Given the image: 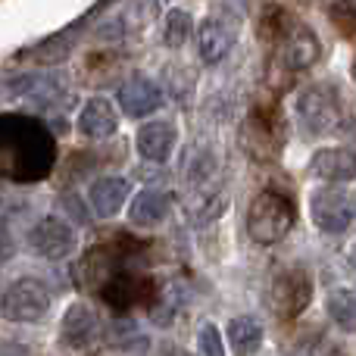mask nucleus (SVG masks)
Here are the masks:
<instances>
[{"mask_svg":"<svg viewBox=\"0 0 356 356\" xmlns=\"http://www.w3.org/2000/svg\"><path fill=\"white\" fill-rule=\"evenodd\" d=\"M50 309V291L38 278H16L0 297V316L6 322H41Z\"/></svg>","mask_w":356,"mask_h":356,"instance_id":"obj_6","label":"nucleus"},{"mask_svg":"<svg viewBox=\"0 0 356 356\" xmlns=\"http://www.w3.org/2000/svg\"><path fill=\"white\" fill-rule=\"evenodd\" d=\"M294 222H297L294 203H291V197L278 194V191L257 194L250 209H247V234L257 244H278L294 228Z\"/></svg>","mask_w":356,"mask_h":356,"instance_id":"obj_2","label":"nucleus"},{"mask_svg":"<svg viewBox=\"0 0 356 356\" xmlns=\"http://www.w3.org/2000/svg\"><path fill=\"white\" fill-rule=\"evenodd\" d=\"M100 297L110 303L113 309L125 313V309L138 307V303H154L156 300V284L147 275H138L131 269H113L110 275L100 282Z\"/></svg>","mask_w":356,"mask_h":356,"instance_id":"obj_7","label":"nucleus"},{"mask_svg":"<svg viewBox=\"0 0 356 356\" xmlns=\"http://www.w3.org/2000/svg\"><path fill=\"white\" fill-rule=\"evenodd\" d=\"M197 41H200L203 63H209V66H213V63H222L234 44V25H228L222 16H209L207 22L200 25Z\"/></svg>","mask_w":356,"mask_h":356,"instance_id":"obj_15","label":"nucleus"},{"mask_svg":"<svg viewBox=\"0 0 356 356\" xmlns=\"http://www.w3.org/2000/svg\"><path fill=\"white\" fill-rule=\"evenodd\" d=\"M272 38H275V56L288 72H303L319 60V38L294 16L275 13L272 22Z\"/></svg>","mask_w":356,"mask_h":356,"instance_id":"obj_3","label":"nucleus"},{"mask_svg":"<svg viewBox=\"0 0 356 356\" xmlns=\"http://www.w3.org/2000/svg\"><path fill=\"white\" fill-rule=\"evenodd\" d=\"M297 122L307 135H332L344 122V97L328 85H313L297 97Z\"/></svg>","mask_w":356,"mask_h":356,"instance_id":"obj_4","label":"nucleus"},{"mask_svg":"<svg viewBox=\"0 0 356 356\" xmlns=\"http://www.w3.org/2000/svg\"><path fill=\"white\" fill-rule=\"evenodd\" d=\"M129 178H119V175H106V178H97V181L91 184V191H88V203H91L94 216H100V219H110V216H116L119 209H122V203L129 200Z\"/></svg>","mask_w":356,"mask_h":356,"instance_id":"obj_14","label":"nucleus"},{"mask_svg":"<svg viewBox=\"0 0 356 356\" xmlns=\"http://www.w3.org/2000/svg\"><path fill=\"white\" fill-rule=\"evenodd\" d=\"M29 247L44 259H63L75 250V232L63 219H41L29 232Z\"/></svg>","mask_w":356,"mask_h":356,"instance_id":"obj_9","label":"nucleus"},{"mask_svg":"<svg viewBox=\"0 0 356 356\" xmlns=\"http://www.w3.org/2000/svg\"><path fill=\"white\" fill-rule=\"evenodd\" d=\"M175 141H178L175 125H169V122H147V125H141V131H138L135 147H138V154H141V160L166 163L169 156H172V150H175Z\"/></svg>","mask_w":356,"mask_h":356,"instance_id":"obj_13","label":"nucleus"},{"mask_svg":"<svg viewBox=\"0 0 356 356\" xmlns=\"http://www.w3.org/2000/svg\"><path fill=\"white\" fill-rule=\"evenodd\" d=\"M160 88L147 79V75H131L122 88H119V106H122L125 116L131 119H141V116H150L154 110H160Z\"/></svg>","mask_w":356,"mask_h":356,"instance_id":"obj_10","label":"nucleus"},{"mask_svg":"<svg viewBox=\"0 0 356 356\" xmlns=\"http://www.w3.org/2000/svg\"><path fill=\"white\" fill-rule=\"evenodd\" d=\"M56 163V141L35 116L0 113V178L31 184L50 175Z\"/></svg>","mask_w":356,"mask_h":356,"instance_id":"obj_1","label":"nucleus"},{"mask_svg":"<svg viewBox=\"0 0 356 356\" xmlns=\"http://www.w3.org/2000/svg\"><path fill=\"white\" fill-rule=\"evenodd\" d=\"M328 316L347 332H356V291L341 288L328 294Z\"/></svg>","mask_w":356,"mask_h":356,"instance_id":"obj_20","label":"nucleus"},{"mask_svg":"<svg viewBox=\"0 0 356 356\" xmlns=\"http://www.w3.org/2000/svg\"><path fill=\"white\" fill-rule=\"evenodd\" d=\"M97 328H100L97 313L88 303H72L60 322V341L66 347H72V350H81V347H88L97 338Z\"/></svg>","mask_w":356,"mask_h":356,"instance_id":"obj_11","label":"nucleus"},{"mask_svg":"<svg viewBox=\"0 0 356 356\" xmlns=\"http://www.w3.org/2000/svg\"><path fill=\"white\" fill-rule=\"evenodd\" d=\"M79 131L91 141H104V138H113L119 131V116L116 106L106 97H91L79 113Z\"/></svg>","mask_w":356,"mask_h":356,"instance_id":"obj_12","label":"nucleus"},{"mask_svg":"<svg viewBox=\"0 0 356 356\" xmlns=\"http://www.w3.org/2000/svg\"><path fill=\"white\" fill-rule=\"evenodd\" d=\"M338 10H341V16H347V13H356V0H338Z\"/></svg>","mask_w":356,"mask_h":356,"instance_id":"obj_23","label":"nucleus"},{"mask_svg":"<svg viewBox=\"0 0 356 356\" xmlns=\"http://www.w3.org/2000/svg\"><path fill=\"white\" fill-rule=\"evenodd\" d=\"M309 216H313V225L325 234H344L356 219V200L350 197L347 188L325 184V188H316L309 194Z\"/></svg>","mask_w":356,"mask_h":356,"instance_id":"obj_5","label":"nucleus"},{"mask_svg":"<svg viewBox=\"0 0 356 356\" xmlns=\"http://www.w3.org/2000/svg\"><path fill=\"white\" fill-rule=\"evenodd\" d=\"M228 347L234 353H253L263 341V325H259L253 316H238V319L228 322Z\"/></svg>","mask_w":356,"mask_h":356,"instance_id":"obj_18","label":"nucleus"},{"mask_svg":"<svg viewBox=\"0 0 356 356\" xmlns=\"http://www.w3.org/2000/svg\"><path fill=\"white\" fill-rule=\"evenodd\" d=\"M313 172L325 181H353L356 178V154L347 147H322L313 154Z\"/></svg>","mask_w":356,"mask_h":356,"instance_id":"obj_16","label":"nucleus"},{"mask_svg":"<svg viewBox=\"0 0 356 356\" xmlns=\"http://www.w3.org/2000/svg\"><path fill=\"white\" fill-rule=\"evenodd\" d=\"M353 79H356V66H353Z\"/></svg>","mask_w":356,"mask_h":356,"instance_id":"obj_24","label":"nucleus"},{"mask_svg":"<svg viewBox=\"0 0 356 356\" xmlns=\"http://www.w3.org/2000/svg\"><path fill=\"white\" fill-rule=\"evenodd\" d=\"M194 31V19H191L188 10H169L166 19H163V44L166 47H184Z\"/></svg>","mask_w":356,"mask_h":356,"instance_id":"obj_19","label":"nucleus"},{"mask_svg":"<svg viewBox=\"0 0 356 356\" xmlns=\"http://www.w3.org/2000/svg\"><path fill=\"white\" fill-rule=\"evenodd\" d=\"M197 350L203 356H222L225 353V344H222V332L209 322V325L200 328V334H197Z\"/></svg>","mask_w":356,"mask_h":356,"instance_id":"obj_21","label":"nucleus"},{"mask_svg":"<svg viewBox=\"0 0 356 356\" xmlns=\"http://www.w3.org/2000/svg\"><path fill=\"white\" fill-rule=\"evenodd\" d=\"M10 250H13V244H10V234L0 228V263H6V257H10Z\"/></svg>","mask_w":356,"mask_h":356,"instance_id":"obj_22","label":"nucleus"},{"mask_svg":"<svg viewBox=\"0 0 356 356\" xmlns=\"http://www.w3.org/2000/svg\"><path fill=\"white\" fill-rule=\"evenodd\" d=\"M169 213V197L160 194V191H141V194L131 200V209H129V219L131 225H141V228H150V225H160Z\"/></svg>","mask_w":356,"mask_h":356,"instance_id":"obj_17","label":"nucleus"},{"mask_svg":"<svg viewBox=\"0 0 356 356\" xmlns=\"http://www.w3.org/2000/svg\"><path fill=\"white\" fill-rule=\"evenodd\" d=\"M309 294H313L309 275L300 269H288L272 282V307H275V313L282 316V319L300 316L309 303Z\"/></svg>","mask_w":356,"mask_h":356,"instance_id":"obj_8","label":"nucleus"}]
</instances>
